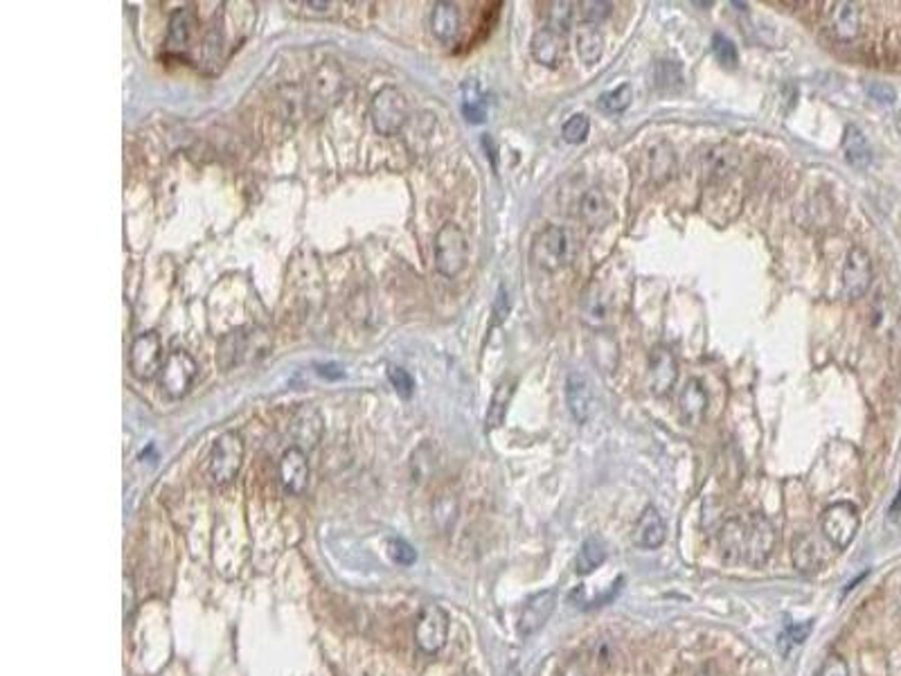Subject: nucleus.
Wrapping results in <instances>:
<instances>
[{
    "label": "nucleus",
    "instance_id": "5701e85b",
    "mask_svg": "<svg viewBox=\"0 0 901 676\" xmlns=\"http://www.w3.org/2000/svg\"><path fill=\"white\" fill-rule=\"evenodd\" d=\"M580 219L588 228H602L609 223L611 219V205L606 201L604 192L597 188H591L583 192L580 201Z\"/></svg>",
    "mask_w": 901,
    "mask_h": 676
},
{
    "label": "nucleus",
    "instance_id": "aec40b11",
    "mask_svg": "<svg viewBox=\"0 0 901 676\" xmlns=\"http://www.w3.org/2000/svg\"><path fill=\"white\" fill-rule=\"evenodd\" d=\"M665 537H667V528L661 512H658L653 505H647L642 510V514L638 516L636 530H633V541H636V545H641V548L653 550L658 548V545H662Z\"/></svg>",
    "mask_w": 901,
    "mask_h": 676
},
{
    "label": "nucleus",
    "instance_id": "37998d69",
    "mask_svg": "<svg viewBox=\"0 0 901 676\" xmlns=\"http://www.w3.org/2000/svg\"><path fill=\"white\" fill-rule=\"evenodd\" d=\"M870 95L875 97V100H879V102H886V104H890V102H895V91L890 86H886V83H872L870 88Z\"/></svg>",
    "mask_w": 901,
    "mask_h": 676
},
{
    "label": "nucleus",
    "instance_id": "58836bf2",
    "mask_svg": "<svg viewBox=\"0 0 901 676\" xmlns=\"http://www.w3.org/2000/svg\"><path fill=\"white\" fill-rule=\"evenodd\" d=\"M296 7H302V12H300V16H307V18H329V16H334V12H336V7H338V3H325V0H302V3H293Z\"/></svg>",
    "mask_w": 901,
    "mask_h": 676
},
{
    "label": "nucleus",
    "instance_id": "f03ea898",
    "mask_svg": "<svg viewBox=\"0 0 901 676\" xmlns=\"http://www.w3.org/2000/svg\"><path fill=\"white\" fill-rule=\"evenodd\" d=\"M241 463H244V440L240 433L226 431L214 440L205 458V475L212 485L223 487L240 474Z\"/></svg>",
    "mask_w": 901,
    "mask_h": 676
},
{
    "label": "nucleus",
    "instance_id": "a878e982",
    "mask_svg": "<svg viewBox=\"0 0 901 676\" xmlns=\"http://www.w3.org/2000/svg\"><path fill=\"white\" fill-rule=\"evenodd\" d=\"M604 50V39H602L600 30L595 25H583L577 32V54L586 66H595Z\"/></svg>",
    "mask_w": 901,
    "mask_h": 676
},
{
    "label": "nucleus",
    "instance_id": "f8f14e48",
    "mask_svg": "<svg viewBox=\"0 0 901 676\" xmlns=\"http://www.w3.org/2000/svg\"><path fill=\"white\" fill-rule=\"evenodd\" d=\"M872 258L866 249L861 246H854L852 250L845 258V267H843V296L847 300H858L867 293L872 284Z\"/></svg>",
    "mask_w": 901,
    "mask_h": 676
},
{
    "label": "nucleus",
    "instance_id": "ddd939ff",
    "mask_svg": "<svg viewBox=\"0 0 901 676\" xmlns=\"http://www.w3.org/2000/svg\"><path fill=\"white\" fill-rule=\"evenodd\" d=\"M554 609H557V593L554 591H541V593L532 595L523 604L521 615H518V633L523 638H527L539 632V629H544L550 615L554 613Z\"/></svg>",
    "mask_w": 901,
    "mask_h": 676
},
{
    "label": "nucleus",
    "instance_id": "423d86ee",
    "mask_svg": "<svg viewBox=\"0 0 901 676\" xmlns=\"http://www.w3.org/2000/svg\"><path fill=\"white\" fill-rule=\"evenodd\" d=\"M568 253H571V237L562 226H548L534 237L532 241V262L541 270L554 273L568 262Z\"/></svg>",
    "mask_w": 901,
    "mask_h": 676
},
{
    "label": "nucleus",
    "instance_id": "bb28decb",
    "mask_svg": "<svg viewBox=\"0 0 901 676\" xmlns=\"http://www.w3.org/2000/svg\"><path fill=\"white\" fill-rule=\"evenodd\" d=\"M462 113L469 122L480 124L487 120V100H485L483 91L474 79L465 82L462 86Z\"/></svg>",
    "mask_w": 901,
    "mask_h": 676
},
{
    "label": "nucleus",
    "instance_id": "b1692460",
    "mask_svg": "<svg viewBox=\"0 0 901 676\" xmlns=\"http://www.w3.org/2000/svg\"><path fill=\"white\" fill-rule=\"evenodd\" d=\"M843 153L845 161L857 170H866L872 162V149L867 144V138L858 127H847L843 135Z\"/></svg>",
    "mask_w": 901,
    "mask_h": 676
},
{
    "label": "nucleus",
    "instance_id": "79ce46f5",
    "mask_svg": "<svg viewBox=\"0 0 901 676\" xmlns=\"http://www.w3.org/2000/svg\"><path fill=\"white\" fill-rule=\"evenodd\" d=\"M507 314H510V300H507L505 289H501L496 302H494V316H496V323H503V320L507 318Z\"/></svg>",
    "mask_w": 901,
    "mask_h": 676
},
{
    "label": "nucleus",
    "instance_id": "6e6552de",
    "mask_svg": "<svg viewBox=\"0 0 901 676\" xmlns=\"http://www.w3.org/2000/svg\"><path fill=\"white\" fill-rule=\"evenodd\" d=\"M196 375H199V366L185 349H174L170 357L165 358L158 381H161L162 393L170 399H181L190 393Z\"/></svg>",
    "mask_w": 901,
    "mask_h": 676
},
{
    "label": "nucleus",
    "instance_id": "f3484780",
    "mask_svg": "<svg viewBox=\"0 0 901 676\" xmlns=\"http://www.w3.org/2000/svg\"><path fill=\"white\" fill-rule=\"evenodd\" d=\"M196 27H199V18H196L192 7H183L176 9L170 18V32H167V41H165V50L167 54H185L190 50V44H192Z\"/></svg>",
    "mask_w": 901,
    "mask_h": 676
},
{
    "label": "nucleus",
    "instance_id": "c756f323",
    "mask_svg": "<svg viewBox=\"0 0 901 676\" xmlns=\"http://www.w3.org/2000/svg\"><path fill=\"white\" fill-rule=\"evenodd\" d=\"M606 559V548L597 537H588L583 541L580 554H577V573L591 575L595 568H600Z\"/></svg>",
    "mask_w": 901,
    "mask_h": 676
},
{
    "label": "nucleus",
    "instance_id": "6ab92c4d",
    "mask_svg": "<svg viewBox=\"0 0 901 676\" xmlns=\"http://www.w3.org/2000/svg\"><path fill=\"white\" fill-rule=\"evenodd\" d=\"M566 402H568V408H571L573 417H575L577 422L580 424L588 422V417H591V413H593V404H595V399H593L591 384H588L586 377L580 375V372H571V375H568Z\"/></svg>",
    "mask_w": 901,
    "mask_h": 676
},
{
    "label": "nucleus",
    "instance_id": "20e7f679",
    "mask_svg": "<svg viewBox=\"0 0 901 676\" xmlns=\"http://www.w3.org/2000/svg\"><path fill=\"white\" fill-rule=\"evenodd\" d=\"M370 118L381 135H395L408 122V100L395 86H384L370 102Z\"/></svg>",
    "mask_w": 901,
    "mask_h": 676
},
{
    "label": "nucleus",
    "instance_id": "393cba45",
    "mask_svg": "<svg viewBox=\"0 0 901 676\" xmlns=\"http://www.w3.org/2000/svg\"><path fill=\"white\" fill-rule=\"evenodd\" d=\"M514 386H516L514 379H512V381L505 379V381H501V384H498L496 390H494L492 402H489L487 417H485V424H487L489 431H492V428L503 426V422H505L507 408H510L512 395H514Z\"/></svg>",
    "mask_w": 901,
    "mask_h": 676
},
{
    "label": "nucleus",
    "instance_id": "c9c22d12",
    "mask_svg": "<svg viewBox=\"0 0 901 676\" xmlns=\"http://www.w3.org/2000/svg\"><path fill=\"white\" fill-rule=\"evenodd\" d=\"M712 54L717 57V62L726 68H735L739 64V54H737L735 44L730 39H726L723 34H714L712 36Z\"/></svg>",
    "mask_w": 901,
    "mask_h": 676
},
{
    "label": "nucleus",
    "instance_id": "412c9836",
    "mask_svg": "<svg viewBox=\"0 0 901 676\" xmlns=\"http://www.w3.org/2000/svg\"><path fill=\"white\" fill-rule=\"evenodd\" d=\"M431 32L445 45H449L457 39V34H460V12H457L455 3L440 0V3L433 5Z\"/></svg>",
    "mask_w": 901,
    "mask_h": 676
},
{
    "label": "nucleus",
    "instance_id": "4c0bfd02",
    "mask_svg": "<svg viewBox=\"0 0 901 676\" xmlns=\"http://www.w3.org/2000/svg\"><path fill=\"white\" fill-rule=\"evenodd\" d=\"M387 554H390L392 562H397L399 566H410L417 559V553L410 544H406L404 539H390L387 541Z\"/></svg>",
    "mask_w": 901,
    "mask_h": 676
},
{
    "label": "nucleus",
    "instance_id": "1a4fd4ad",
    "mask_svg": "<svg viewBox=\"0 0 901 676\" xmlns=\"http://www.w3.org/2000/svg\"><path fill=\"white\" fill-rule=\"evenodd\" d=\"M858 525H861V516H858V510L854 503L840 501L829 505L828 510L820 516V528H823V534L828 537V541L837 548H847L852 544L854 537L858 533Z\"/></svg>",
    "mask_w": 901,
    "mask_h": 676
},
{
    "label": "nucleus",
    "instance_id": "e433bc0d",
    "mask_svg": "<svg viewBox=\"0 0 901 676\" xmlns=\"http://www.w3.org/2000/svg\"><path fill=\"white\" fill-rule=\"evenodd\" d=\"M588 132H591V122L583 113H575L573 118H568V122L562 127V135L568 144H580L586 140Z\"/></svg>",
    "mask_w": 901,
    "mask_h": 676
},
{
    "label": "nucleus",
    "instance_id": "dca6fc26",
    "mask_svg": "<svg viewBox=\"0 0 901 676\" xmlns=\"http://www.w3.org/2000/svg\"><path fill=\"white\" fill-rule=\"evenodd\" d=\"M679 379V361L670 348H656L649 358V388L653 395L662 397L670 393Z\"/></svg>",
    "mask_w": 901,
    "mask_h": 676
},
{
    "label": "nucleus",
    "instance_id": "a18cd8bd",
    "mask_svg": "<svg viewBox=\"0 0 901 676\" xmlns=\"http://www.w3.org/2000/svg\"><path fill=\"white\" fill-rule=\"evenodd\" d=\"M562 676H583V672L577 668V665H568V668L562 672Z\"/></svg>",
    "mask_w": 901,
    "mask_h": 676
},
{
    "label": "nucleus",
    "instance_id": "7ed1b4c3",
    "mask_svg": "<svg viewBox=\"0 0 901 676\" xmlns=\"http://www.w3.org/2000/svg\"><path fill=\"white\" fill-rule=\"evenodd\" d=\"M266 349H269V337H266V332L240 328L235 332H228L226 337L219 340L217 366L223 372H228L232 367L241 366V363L264 357Z\"/></svg>",
    "mask_w": 901,
    "mask_h": 676
},
{
    "label": "nucleus",
    "instance_id": "c85d7f7f",
    "mask_svg": "<svg viewBox=\"0 0 901 676\" xmlns=\"http://www.w3.org/2000/svg\"><path fill=\"white\" fill-rule=\"evenodd\" d=\"M338 70H336L334 66H322L318 73L314 74V82H311V91H314V102H325V100H334L336 95L340 93V88H343V77H334L331 79V74H336Z\"/></svg>",
    "mask_w": 901,
    "mask_h": 676
},
{
    "label": "nucleus",
    "instance_id": "4be33fe9",
    "mask_svg": "<svg viewBox=\"0 0 901 676\" xmlns=\"http://www.w3.org/2000/svg\"><path fill=\"white\" fill-rule=\"evenodd\" d=\"M679 408H681V417H683L688 424L701 422V419L706 417V410H708L706 386H703L699 379H688L685 388L681 390Z\"/></svg>",
    "mask_w": 901,
    "mask_h": 676
},
{
    "label": "nucleus",
    "instance_id": "a19ab883",
    "mask_svg": "<svg viewBox=\"0 0 901 676\" xmlns=\"http://www.w3.org/2000/svg\"><path fill=\"white\" fill-rule=\"evenodd\" d=\"M818 676H849L847 663L840 656H829L823 663V668H820Z\"/></svg>",
    "mask_w": 901,
    "mask_h": 676
},
{
    "label": "nucleus",
    "instance_id": "ea45409f",
    "mask_svg": "<svg viewBox=\"0 0 901 676\" xmlns=\"http://www.w3.org/2000/svg\"><path fill=\"white\" fill-rule=\"evenodd\" d=\"M387 379H390L392 388H395L397 393H399L404 399H408L410 395H413L415 381H413V377H410L408 372L404 370V367H395V366H392L390 370H387Z\"/></svg>",
    "mask_w": 901,
    "mask_h": 676
},
{
    "label": "nucleus",
    "instance_id": "0eeeda50",
    "mask_svg": "<svg viewBox=\"0 0 901 676\" xmlns=\"http://www.w3.org/2000/svg\"><path fill=\"white\" fill-rule=\"evenodd\" d=\"M823 27L838 44H852L863 30L861 5L849 3V0L828 3L823 9Z\"/></svg>",
    "mask_w": 901,
    "mask_h": 676
},
{
    "label": "nucleus",
    "instance_id": "72a5a7b5",
    "mask_svg": "<svg viewBox=\"0 0 901 676\" xmlns=\"http://www.w3.org/2000/svg\"><path fill=\"white\" fill-rule=\"evenodd\" d=\"M577 12H580V16H582V21L586 23V25H600V23H604L606 18L611 16V12H613V3H609V0H583V3L577 5Z\"/></svg>",
    "mask_w": 901,
    "mask_h": 676
},
{
    "label": "nucleus",
    "instance_id": "2f4dec72",
    "mask_svg": "<svg viewBox=\"0 0 901 676\" xmlns=\"http://www.w3.org/2000/svg\"><path fill=\"white\" fill-rule=\"evenodd\" d=\"M632 100H633L632 86H629V83H622V86H618L615 91L604 93L597 104H600V109L604 111V113L618 115V113H624V111L632 106Z\"/></svg>",
    "mask_w": 901,
    "mask_h": 676
},
{
    "label": "nucleus",
    "instance_id": "4468645a",
    "mask_svg": "<svg viewBox=\"0 0 901 676\" xmlns=\"http://www.w3.org/2000/svg\"><path fill=\"white\" fill-rule=\"evenodd\" d=\"M278 474L284 492L293 494V496L305 492L307 485H309V460H307L305 451L298 449V446H289L279 458Z\"/></svg>",
    "mask_w": 901,
    "mask_h": 676
},
{
    "label": "nucleus",
    "instance_id": "9b49d317",
    "mask_svg": "<svg viewBox=\"0 0 901 676\" xmlns=\"http://www.w3.org/2000/svg\"><path fill=\"white\" fill-rule=\"evenodd\" d=\"M449 636V615L437 604H426L415 624V642L426 654H436L445 647Z\"/></svg>",
    "mask_w": 901,
    "mask_h": 676
},
{
    "label": "nucleus",
    "instance_id": "f704fd0d",
    "mask_svg": "<svg viewBox=\"0 0 901 676\" xmlns=\"http://www.w3.org/2000/svg\"><path fill=\"white\" fill-rule=\"evenodd\" d=\"M651 174L658 181L674 176V153L667 144H658L651 149Z\"/></svg>",
    "mask_w": 901,
    "mask_h": 676
},
{
    "label": "nucleus",
    "instance_id": "cd10ccee",
    "mask_svg": "<svg viewBox=\"0 0 901 676\" xmlns=\"http://www.w3.org/2000/svg\"><path fill=\"white\" fill-rule=\"evenodd\" d=\"M575 7L577 5L571 3V0H550V3H545L544 5L545 25L562 32V34H566V32L573 27V21H575V14H577Z\"/></svg>",
    "mask_w": 901,
    "mask_h": 676
},
{
    "label": "nucleus",
    "instance_id": "7c9ffc66",
    "mask_svg": "<svg viewBox=\"0 0 901 676\" xmlns=\"http://www.w3.org/2000/svg\"><path fill=\"white\" fill-rule=\"evenodd\" d=\"M793 562L802 573H809L818 568V545L814 539L802 534L800 539L793 541Z\"/></svg>",
    "mask_w": 901,
    "mask_h": 676
},
{
    "label": "nucleus",
    "instance_id": "a211bd4d",
    "mask_svg": "<svg viewBox=\"0 0 901 676\" xmlns=\"http://www.w3.org/2000/svg\"><path fill=\"white\" fill-rule=\"evenodd\" d=\"M289 428H291L293 440L298 442L296 445L298 449L302 451L314 449L322 436V415L318 413V408H314L311 404L300 406V408L293 413Z\"/></svg>",
    "mask_w": 901,
    "mask_h": 676
},
{
    "label": "nucleus",
    "instance_id": "f257e3e1",
    "mask_svg": "<svg viewBox=\"0 0 901 676\" xmlns=\"http://www.w3.org/2000/svg\"><path fill=\"white\" fill-rule=\"evenodd\" d=\"M719 545L723 550V557L744 559V562L759 566L771 557L775 548V528L762 514H750L749 519H730L723 524L721 533H719Z\"/></svg>",
    "mask_w": 901,
    "mask_h": 676
},
{
    "label": "nucleus",
    "instance_id": "9d476101",
    "mask_svg": "<svg viewBox=\"0 0 901 676\" xmlns=\"http://www.w3.org/2000/svg\"><path fill=\"white\" fill-rule=\"evenodd\" d=\"M129 366L133 377L140 381H152L161 375L165 358H162V340L156 332H144L133 340L129 352Z\"/></svg>",
    "mask_w": 901,
    "mask_h": 676
},
{
    "label": "nucleus",
    "instance_id": "2eb2a0df",
    "mask_svg": "<svg viewBox=\"0 0 901 676\" xmlns=\"http://www.w3.org/2000/svg\"><path fill=\"white\" fill-rule=\"evenodd\" d=\"M530 53L536 64L545 68H559L566 59V34L544 25L534 32L530 44Z\"/></svg>",
    "mask_w": 901,
    "mask_h": 676
},
{
    "label": "nucleus",
    "instance_id": "473e14b6",
    "mask_svg": "<svg viewBox=\"0 0 901 676\" xmlns=\"http://www.w3.org/2000/svg\"><path fill=\"white\" fill-rule=\"evenodd\" d=\"M737 158L735 153L728 152L726 147H717L712 152L706 153V174L708 179H723L728 171L735 167Z\"/></svg>",
    "mask_w": 901,
    "mask_h": 676
},
{
    "label": "nucleus",
    "instance_id": "c03bdc74",
    "mask_svg": "<svg viewBox=\"0 0 901 676\" xmlns=\"http://www.w3.org/2000/svg\"><path fill=\"white\" fill-rule=\"evenodd\" d=\"M331 370H336V367L334 366H320L318 375L329 377V379H340V377H343V372H331Z\"/></svg>",
    "mask_w": 901,
    "mask_h": 676
},
{
    "label": "nucleus",
    "instance_id": "39448f33",
    "mask_svg": "<svg viewBox=\"0 0 901 676\" xmlns=\"http://www.w3.org/2000/svg\"><path fill=\"white\" fill-rule=\"evenodd\" d=\"M469 241L455 223H445L436 237V269L445 278H455L466 267Z\"/></svg>",
    "mask_w": 901,
    "mask_h": 676
}]
</instances>
